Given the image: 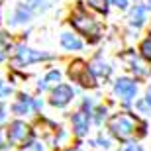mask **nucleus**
Masks as SVG:
<instances>
[{
    "mask_svg": "<svg viewBox=\"0 0 151 151\" xmlns=\"http://www.w3.org/2000/svg\"><path fill=\"white\" fill-rule=\"evenodd\" d=\"M112 2L118 6V8H126V4H128V0H112Z\"/></svg>",
    "mask_w": 151,
    "mask_h": 151,
    "instance_id": "obj_19",
    "label": "nucleus"
},
{
    "mask_svg": "<svg viewBox=\"0 0 151 151\" xmlns=\"http://www.w3.org/2000/svg\"><path fill=\"white\" fill-rule=\"evenodd\" d=\"M45 53H39V51H34V49H28V47H24L20 45L18 47V59L14 61V65H28L32 61H39V59H45Z\"/></svg>",
    "mask_w": 151,
    "mask_h": 151,
    "instance_id": "obj_5",
    "label": "nucleus"
},
{
    "mask_svg": "<svg viewBox=\"0 0 151 151\" xmlns=\"http://www.w3.org/2000/svg\"><path fill=\"white\" fill-rule=\"evenodd\" d=\"M51 81H59V73H57V71H53V73L47 75L43 83H39V88H45V86H47V84H49Z\"/></svg>",
    "mask_w": 151,
    "mask_h": 151,
    "instance_id": "obj_15",
    "label": "nucleus"
},
{
    "mask_svg": "<svg viewBox=\"0 0 151 151\" xmlns=\"http://www.w3.org/2000/svg\"><path fill=\"white\" fill-rule=\"evenodd\" d=\"M2 112H4V110H2V108H0V122H2V120H4V114H2Z\"/></svg>",
    "mask_w": 151,
    "mask_h": 151,
    "instance_id": "obj_22",
    "label": "nucleus"
},
{
    "mask_svg": "<svg viewBox=\"0 0 151 151\" xmlns=\"http://www.w3.org/2000/svg\"><path fill=\"white\" fill-rule=\"evenodd\" d=\"M69 77L73 78L75 83H81L83 86H94V78H92V75H90V71H88V67L84 65L83 61H75L71 67H69Z\"/></svg>",
    "mask_w": 151,
    "mask_h": 151,
    "instance_id": "obj_3",
    "label": "nucleus"
},
{
    "mask_svg": "<svg viewBox=\"0 0 151 151\" xmlns=\"http://www.w3.org/2000/svg\"><path fill=\"white\" fill-rule=\"evenodd\" d=\"M114 90H116V94H120V98L132 100L135 96V83L129 81V78H120L116 83V86H114Z\"/></svg>",
    "mask_w": 151,
    "mask_h": 151,
    "instance_id": "obj_6",
    "label": "nucleus"
},
{
    "mask_svg": "<svg viewBox=\"0 0 151 151\" xmlns=\"http://www.w3.org/2000/svg\"><path fill=\"white\" fill-rule=\"evenodd\" d=\"M86 2H88L94 10H98V12H106L108 10V4H106L108 0H86Z\"/></svg>",
    "mask_w": 151,
    "mask_h": 151,
    "instance_id": "obj_12",
    "label": "nucleus"
},
{
    "mask_svg": "<svg viewBox=\"0 0 151 151\" xmlns=\"http://www.w3.org/2000/svg\"><path fill=\"white\" fill-rule=\"evenodd\" d=\"M6 49H8V39L4 34H0V61L6 57Z\"/></svg>",
    "mask_w": 151,
    "mask_h": 151,
    "instance_id": "obj_14",
    "label": "nucleus"
},
{
    "mask_svg": "<svg viewBox=\"0 0 151 151\" xmlns=\"http://www.w3.org/2000/svg\"><path fill=\"white\" fill-rule=\"evenodd\" d=\"M73 126H75L77 135H84L86 129H88V114L86 112H77L73 116Z\"/></svg>",
    "mask_w": 151,
    "mask_h": 151,
    "instance_id": "obj_9",
    "label": "nucleus"
},
{
    "mask_svg": "<svg viewBox=\"0 0 151 151\" xmlns=\"http://www.w3.org/2000/svg\"><path fill=\"white\" fill-rule=\"evenodd\" d=\"M71 151H78V149H71Z\"/></svg>",
    "mask_w": 151,
    "mask_h": 151,
    "instance_id": "obj_23",
    "label": "nucleus"
},
{
    "mask_svg": "<svg viewBox=\"0 0 151 151\" xmlns=\"http://www.w3.org/2000/svg\"><path fill=\"white\" fill-rule=\"evenodd\" d=\"M147 102H149V106H151V88L147 90Z\"/></svg>",
    "mask_w": 151,
    "mask_h": 151,
    "instance_id": "obj_21",
    "label": "nucleus"
},
{
    "mask_svg": "<svg viewBox=\"0 0 151 151\" xmlns=\"http://www.w3.org/2000/svg\"><path fill=\"white\" fill-rule=\"evenodd\" d=\"M24 151H43V149H41V143H29Z\"/></svg>",
    "mask_w": 151,
    "mask_h": 151,
    "instance_id": "obj_17",
    "label": "nucleus"
},
{
    "mask_svg": "<svg viewBox=\"0 0 151 151\" xmlns=\"http://www.w3.org/2000/svg\"><path fill=\"white\" fill-rule=\"evenodd\" d=\"M124 151H141V147H139V145H135V143H129V145L124 147Z\"/></svg>",
    "mask_w": 151,
    "mask_h": 151,
    "instance_id": "obj_18",
    "label": "nucleus"
},
{
    "mask_svg": "<svg viewBox=\"0 0 151 151\" xmlns=\"http://www.w3.org/2000/svg\"><path fill=\"white\" fill-rule=\"evenodd\" d=\"M108 126H110V129H112V134L116 135V137H120V139H129V137H134V134H135V129H137L139 124L135 122L134 118L126 116V114H120V116H114Z\"/></svg>",
    "mask_w": 151,
    "mask_h": 151,
    "instance_id": "obj_1",
    "label": "nucleus"
},
{
    "mask_svg": "<svg viewBox=\"0 0 151 151\" xmlns=\"http://www.w3.org/2000/svg\"><path fill=\"white\" fill-rule=\"evenodd\" d=\"M71 24H73L78 32H83L84 35H90L92 39H96L98 34H100V24L96 22L94 18H90L88 14H84L83 8H77L75 10L73 18H71Z\"/></svg>",
    "mask_w": 151,
    "mask_h": 151,
    "instance_id": "obj_2",
    "label": "nucleus"
},
{
    "mask_svg": "<svg viewBox=\"0 0 151 151\" xmlns=\"http://www.w3.org/2000/svg\"><path fill=\"white\" fill-rule=\"evenodd\" d=\"M143 18H145V8H143V6H137V8L132 12V24H134V26H141V24H143Z\"/></svg>",
    "mask_w": 151,
    "mask_h": 151,
    "instance_id": "obj_11",
    "label": "nucleus"
},
{
    "mask_svg": "<svg viewBox=\"0 0 151 151\" xmlns=\"http://www.w3.org/2000/svg\"><path fill=\"white\" fill-rule=\"evenodd\" d=\"M34 108H41V102H32V98L28 96H20V100L14 104V112L16 114H29Z\"/></svg>",
    "mask_w": 151,
    "mask_h": 151,
    "instance_id": "obj_8",
    "label": "nucleus"
},
{
    "mask_svg": "<svg viewBox=\"0 0 151 151\" xmlns=\"http://www.w3.org/2000/svg\"><path fill=\"white\" fill-rule=\"evenodd\" d=\"M4 94H10V88L2 86V83H0V96H4Z\"/></svg>",
    "mask_w": 151,
    "mask_h": 151,
    "instance_id": "obj_20",
    "label": "nucleus"
},
{
    "mask_svg": "<svg viewBox=\"0 0 151 151\" xmlns=\"http://www.w3.org/2000/svg\"><path fill=\"white\" fill-rule=\"evenodd\" d=\"M141 55L145 57L147 61H151V37H147L143 43H141Z\"/></svg>",
    "mask_w": 151,
    "mask_h": 151,
    "instance_id": "obj_13",
    "label": "nucleus"
},
{
    "mask_svg": "<svg viewBox=\"0 0 151 151\" xmlns=\"http://www.w3.org/2000/svg\"><path fill=\"white\" fill-rule=\"evenodd\" d=\"M92 71H94V73H102V75H108V73H110V69H108L106 65H100V63H94Z\"/></svg>",
    "mask_w": 151,
    "mask_h": 151,
    "instance_id": "obj_16",
    "label": "nucleus"
},
{
    "mask_svg": "<svg viewBox=\"0 0 151 151\" xmlns=\"http://www.w3.org/2000/svg\"><path fill=\"white\" fill-rule=\"evenodd\" d=\"M61 43H63V47H67V49H81V41L71 34H63Z\"/></svg>",
    "mask_w": 151,
    "mask_h": 151,
    "instance_id": "obj_10",
    "label": "nucleus"
},
{
    "mask_svg": "<svg viewBox=\"0 0 151 151\" xmlns=\"http://www.w3.org/2000/svg\"><path fill=\"white\" fill-rule=\"evenodd\" d=\"M29 137H32V132L24 122H14L8 129V139L12 145H24Z\"/></svg>",
    "mask_w": 151,
    "mask_h": 151,
    "instance_id": "obj_4",
    "label": "nucleus"
},
{
    "mask_svg": "<svg viewBox=\"0 0 151 151\" xmlns=\"http://www.w3.org/2000/svg\"><path fill=\"white\" fill-rule=\"evenodd\" d=\"M71 98H73V90L69 88L67 84H59V86L53 90V94H51V102H53L55 106H65Z\"/></svg>",
    "mask_w": 151,
    "mask_h": 151,
    "instance_id": "obj_7",
    "label": "nucleus"
}]
</instances>
